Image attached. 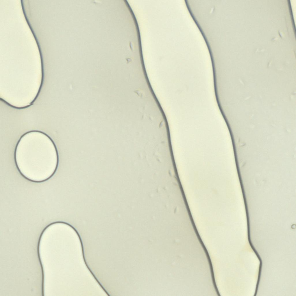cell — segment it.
Returning a JSON list of instances; mask_svg holds the SVG:
<instances>
[{
	"mask_svg": "<svg viewBox=\"0 0 296 296\" xmlns=\"http://www.w3.org/2000/svg\"><path fill=\"white\" fill-rule=\"evenodd\" d=\"M14 159L18 171L27 179L41 182L54 174L58 164L56 145L47 134L38 131L25 133L16 145Z\"/></svg>",
	"mask_w": 296,
	"mask_h": 296,
	"instance_id": "6da1fadb",
	"label": "cell"
}]
</instances>
